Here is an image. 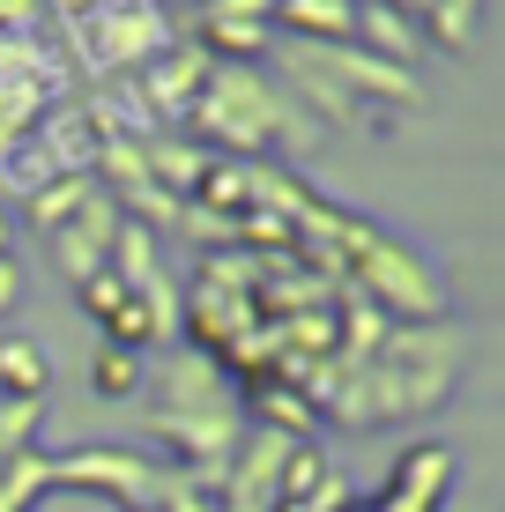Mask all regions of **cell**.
I'll list each match as a JSON object with an SVG mask.
<instances>
[{
	"mask_svg": "<svg viewBox=\"0 0 505 512\" xmlns=\"http://www.w3.org/2000/svg\"><path fill=\"white\" fill-rule=\"evenodd\" d=\"M45 386H52V357L30 342V334H0V394L23 401V409H38Z\"/></svg>",
	"mask_w": 505,
	"mask_h": 512,
	"instance_id": "obj_2",
	"label": "cell"
},
{
	"mask_svg": "<svg viewBox=\"0 0 505 512\" xmlns=\"http://www.w3.org/2000/svg\"><path fill=\"white\" fill-rule=\"evenodd\" d=\"M15 305H23V268L0 260V312H15Z\"/></svg>",
	"mask_w": 505,
	"mask_h": 512,
	"instance_id": "obj_7",
	"label": "cell"
},
{
	"mask_svg": "<svg viewBox=\"0 0 505 512\" xmlns=\"http://www.w3.org/2000/svg\"><path fill=\"white\" fill-rule=\"evenodd\" d=\"M60 8H67V15H82V8L97 15V8H112V0H60Z\"/></svg>",
	"mask_w": 505,
	"mask_h": 512,
	"instance_id": "obj_9",
	"label": "cell"
},
{
	"mask_svg": "<svg viewBox=\"0 0 505 512\" xmlns=\"http://www.w3.org/2000/svg\"><path fill=\"white\" fill-rule=\"evenodd\" d=\"M0 260H8V223H0Z\"/></svg>",
	"mask_w": 505,
	"mask_h": 512,
	"instance_id": "obj_10",
	"label": "cell"
},
{
	"mask_svg": "<svg viewBox=\"0 0 505 512\" xmlns=\"http://www.w3.org/2000/svg\"><path fill=\"white\" fill-rule=\"evenodd\" d=\"M454 453L446 446H409L402 453V468H394V483H387V505H409V512H439V498L454 490Z\"/></svg>",
	"mask_w": 505,
	"mask_h": 512,
	"instance_id": "obj_1",
	"label": "cell"
},
{
	"mask_svg": "<svg viewBox=\"0 0 505 512\" xmlns=\"http://www.w3.org/2000/svg\"><path fill=\"white\" fill-rule=\"evenodd\" d=\"M119 305H127V282H119L112 268H97L90 282H82V312H90V320H97V327H104V320H112V312H119Z\"/></svg>",
	"mask_w": 505,
	"mask_h": 512,
	"instance_id": "obj_5",
	"label": "cell"
},
{
	"mask_svg": "<svg viewBox=\"0 0 505 512\" xmlns=\"http://www.w3.org/2000/svg\"><path fill=\"white\" fill-rule=\"evenodd\" d=\"M90 386H97L104 401H127V394H142V386H149V364L134 357V349H112V342H104L97 364H90Z\"/></svg>",
	"mask_w": 505,
	"mask_h": 512,
	"instance_id": "obj_4",
	"label": "cell"
},
{
	"mask_svg": "<svg viewBox=\"0 0 505 512\" xmlns=\"http://www.w3.org/2000/svg\"><path fill=\"white\" fill-rule=\"evenodd\" d=\"M208 45H231V52H260L268 45V23H238V15H208V30H201Z\"/></svg>",
	"mask_w": 505,
	"mask_h": 512,
	"instance_id": "obj_6",
	"label": "cell"
},
{
	"mask_svg": "<svg viewBox=\"0 0 505 512\" xmlns=\"http://www.w3.org/2000/svg\"><path fill=\"white\" fill-rule=\"evenodd\" d=\"M30 15V0H0V23H23Z\"/></svg>",
	"mask_w": 505,
	"mask_h": 512,
	"instance_id": "obj_8",
	"label": "cell"
},
{
	"mask_svg": "<svg viewBox=\"0 0 505 512\" xmlns=\"http://www.w3.org/2000/svg\"><path fill=\"white\" fill-rule=\"evenodd\" d=\"M268 23H290V30H305V38H350L357 8L350 0H275Z\"/></svg>",
	"mask_w": 505,
	"mask_h": 512,
	"instance_id": "obj_3",
	"label": "cell"
}]
</instances>
